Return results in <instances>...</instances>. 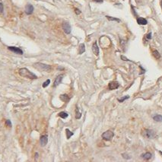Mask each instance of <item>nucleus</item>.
Listing matches in <instances>:
<instances>
[{"label":"nucleus","mask_w":162,"mask_h":162,"mask_svg":"<svg viewBox=\"0 0 162 162\" xmlns=\"http://www.w3.org/2000/svg\"><path fill=\"white\" fill-rule=\"evenodd\" d=\"M18 73L21 77L28 78V79H37L38 78V77L34 73L29 71L27 68H21L18 70Z\"/></svg>","instance_id":"nucleus-1"},{"label":"nucleus","mask_w":162,"mask_h":162,"mask_svg":"<svg viewBox=\"0 0 162 162\" xmlns=\"http://www.w3.org/2000/svg\"><path fill=\"white\" fill-rule=\"evenodd\" d=\"M34 66L35 69L41 71V72H49L51 70V66L49 65H46L42 63H36L34 64Z\"/></svg>","instance_id":"nucleus-2"},{"label":"nucleus","mask_w":162,"mask_h":162,"mask_svg":"<svg viewBox=\"0 0 162 162\" xmlns=\"http://www.w3.org/2000/svg\"><path fill=\"white\" fill-rule=\"evenodd\" d=\"M114 133L111 130H107L101 135L102 139L106 141H111L114 138Z\"/></svg>","instance_id":"nucleus-3"},{"label":"nucleus","mask_w":162,"mask_h":162,"mask_svg":"<svg viewBox=\"0 0 162 162\" xmlns=\"http://www.w3.org/2000/svg\"><path fill=\"white\" fill-rule=\"evenodd\" d=\"M142 135L143 136H145L147 139H153L156 136L154 131H153L152 129H145Z\"/></svg>","instance_id":"nucleus-4"},{"label":"nucleus","mask_w":162,"mask_h":162,"mask_svg":"<svg viewBox=\"0 0 162 162\" xmlns=\"http://www.w3.org/2000/svg\"><path fill=\"white\" fill-rule=\"evenodd\" d=\"M62 28H63V30L64 31V32H65L66 34H69L71 33L72 28H71V25H70L68 22H64V23L62 24Z\"/></svg>","instance_id":"nucleus-5"},{"label":"nucleus","mask_w":162,"mask_h":162,"mask_svg":"<svg viewBox=\"0 0 162 162\" xmlns=\"http://www.w3.org/2000/svg\"><path fill=\"white\" fill-rule=\"evenodd\" d=\"M8 49H9L10 51H12V52H15V53H16V54H19V55H23V53H24L23 50H22L21 49H20L19 47H16V46H8Z\"/></svg>","instance_id":"nucleus-6"},{"label":"nucleus","mask_w":162,"mask_h":162,"mask_svg":"<svg viewBox=\"0 0 162 162\" xmlns=\"http://www.w3.org/2000/svg\"><path fill=\"white\" fill-rule=\"evenodd\" d=\"M63 77H64L63 75H58V76L56 78L55 81H54L53 87H57L58 85H60L61 84V82H62L63 79Z\"/></svg>","instance_id":"nucleus-7"},{"label":"nucleus","mask_w":162,"mask_h":162,"mask_svg":"<svg viewBox=\"0 0 162 162\" xmlns=\"http://www.w3.org/2000/svg\"><path fill=\"white\" fill-rule=\"evenodd\" d=\"M34 6L31 4H28L26 6H25V13L28 15H31L33 12H34Z\"/></svg>","instance_id":"nucleus-8"},{"label":"nucleus","mask_w":162,"mask_h":162,"mask_svg":"<svg viewBox=\"0 0 162 162\" xmlns=\"http://www.w3.org/2000/svg\"><path fill=\"white\" fill-rule=\"evenodd\" d=\"M48 142V136L47 135H43L40 139V143L41 146H45Z\"/></svg>","instance_id":"nucleus-9"},{"label":"nucleus","mask_w":162,"mask_h":162,"mask_svg":"<svg viewBox=\"0 0 162 162\" xmlns=\"http://www.w3.org/2000/svg\"><path fill=\"white\" fill-rule=\"evenodd\" d=\"M120 87V84L117 82H111L108 85V88L110 90H115Z\"/></svg>","instance_id":"nucleus-10"},{"label":"nucleus","mask_w":162,"mask_h":162,"mask_svg":"<svg viewBox=\"0 0 162 162\" xmlns=\"http://www.w3.org/2000/svg\"><path fill=\"white\" fill-rule=\"evenodd\" d=\"M92 51H93V52L95 54L96 56H98V54H99V48H98L97 42H94L93 43V45H92Z\"/></svg>","instance_id":"nucleus-11"},{"label":"nucleus","mask_w":162,"mask_h":162,"mask_svg":"<svg viewBox=\"0 0 162 162\" xmlns=\"http://www.w3.org/2000/svg\"><path fill=\"white\" fill-rule=\"evenodd\" d=\"M137 22L140 25H146L148 24V21L145 18H137Z\"/></svg>","instance_id":"nucleus-12"},{"label":"nucleus","mask_w":162,"mask_h":162,"mask_svg":"<svg viewBox=\"0 0 162 162\" xmlns=\"http://www.w3.org/2000/svg\"><path fill=\"white\" fill-rule=\"evenodd\" d=\"M60 98L63 101V102H69V100H70V97H69V95L68 94H61L60 95Z\"/></svg>","instance_id":"nucleus-13"},{"label":"nucleus","mask_w":162,"mask_h":162,"mask_svg":"<svg viewBox=\"0 0 162 162\" xmlns=\"http://www.w3.org/2000/svg\"><path fill=\"white\" fill-rule=\"evenodd\" d=\"M85 46L84 43H81L79 45V51H78V53L79 54H82L83 52H85Z\"/></svg>","instance_id":"nucleus-14"},{"label":"nucleus","mask_w":162,"mask_h":162,"mask_svg":"<svg viewBox=\"0 0 162 162\" xmlns=\"http://www.w3.org/2000/svg\"><path fill=\"white\" fill-rule=\"evenodd\" d=\"M81 117H82V113L79 111V109L78 108V106H76V108H75V118L77 120H79Z\"/></svg>","instance_id":"nucleus-15"},{"label":"nucleus","mask_w":162,"mask_h":162,"mask_svg":"<svg viewBox=\"0 0 162 162\" xmlns=\"http://www.w3.org/2000/svg\"><path fill=\"white\" fill-rule=\"evenodd\" d=\"M59 117H61L62 119H66L68 117H69V114H68V113H66V112H65V111H62V112H60V113H59Z\"/></svg>","instance_id":"nucleus-16"},{"label":"nucleus","mask_w":162,"mask_h":162,"mask_svg":"<svg viewBox=\"0 0 162 162\" xmlns=\"http://www.w3.org/2000/svg\"><path fill=\"white\" fill-rule=\"evenodd\" d=\"M153 120L156 122H162V116L161 115H154L153 116Z\"/></svg>","instance_id":"nucleus-17"},{"label":"nucleus","mask_w":162,"mask_h":162,"mask_svg":"<svg viewBox=\"0 0 162 162\" xmlns=\"http://www.w3.org/2000/svg\"><path fill=\"white\" fill-rule=\"evenodd\" d=\"M66 138H67V139H69L73 135H74V133L73 132H72L69 129H66Z\"/></svg>","instance_id":"nucleus-18"},{"label":"nucleus","mask_w":162,"mask_h":162,"mask_svg":"<svg viewBox=\"0 0 162 162\" xmlns=\"http://www.w3.org/2000/svg\"><path fill=\"white\" fill-rule=\"evenodd\" d=\"M142 157L145 160H149V159L151 157V153H149V152H147V153H145V154H142Z\"/></svg>","instance_id":"nucleus-19"},{"label":"nucleus","mask_w":162,"mask_h":162,"mask_svg":"<svg viewBox=\"0 0 162 162\" xmlns=\"http://www.w3.org/2000/svg\"><path fill=\"white\" fill-rule=\"evenodd\" d=\"M153 55L156 59H160V53L158 52L157 50H154L153 51Z\"/></svg>","instance_id":"nucleus-20"},{"label":"nucleus","mask_w":162,"mask_h":162,"mask_svg":"<svg viewBox=\"0 0 162 162\" xmlns=\"http://www.w3.org/2000/svg\"><path fill=\"white\" fill-rule=\"evenodd\" d=\"M106 18L109 20V21H117V22H120V20L118 19V18H113V17H111V16H106Z\"/></svg>","instance_id":"nucleus-21"},{"label":"nucleus","mask_w":162,"mask_h":162,"mask_svg":"<svg viewBox=\"0 0 162 162\" xmlns=\"http://www.w3.org/2000/svg\"><path fill=\"white\" fill-rule=\"evenodd\" d=\"M49 83H50V80H49V79H47V80H46L45 82L43 83L42 87H43V88H46V87L49 85Z\"/></svg>","instance_id":"nucleus-22"},{"label":"nucleus","mask_w":162,"mask_h":162,"mask_svg":"<svg viewBox=\"0 0 162 162\" xmlns=\"http://www.w3.org/2000/svg\"><path fill=\"white\" fill-rule=\"evenodd\" d=\"M129 96H125V97H122V98H118L117 100H118V101H119L120 103H123L124 100H127V99H129Z\"/></svg>","instance_id":"nucleus-23"},{"label":"nucleus","mask_w":162,"mask_h":162,"mask_svg":"<svg viewBox=\"0 0 162 162\" xmlns=\"http://www.w3.org/2000/svg\"><path fill=\"white\" fill-rule=\"evenodd\" d=\"M6 124L7 126H9V127H12V122H11L10 120H7L6 121Z\"/></svg>","instance_id":"nucleus-24"},{"label":"nucleus","mask_w":162,"mask_h":162,"mask_svg":"<svg viewBox=\"0 0 162 162\" xmlns=\"http://www.w3.org/2000/svg\"><path fill=\"white\" fill-rule=\"evenodd\" d=\"M4 11V6L2 3H0V14H2Z\"/></svg>","instance_id":"nucleus-25"},{"label":"nucleus","mask_w":162,"mask_h":162,"mask_svg":"<svg viewBox=\"0 0 162 162\" xmlns=\"http://www.w3.org/2000/svg\"><path fill=\"white\" fill-rule=\"evenodd\" d=\"M75 12L76 15H79V14H81V11H80L79 9H75Z\"/></svg>","instance_id":"nucleus-26"},{"label":"nucleus","mask_w":162,"mask_h":162,"mask_svg":"<svg viewBox=\"0 0 162 162\" xmlns=\"http://www.w3.org/2000/svg\"><path fill=\"white\" fill-rule=\"evenodd\" d=\"M146 37H147V39H148V40H150V39L151 38V33L148 34H147V36H146Z\"/></svg>","instance_id":"nucleus-27"},{"label":"nucleus","mask_w":162,"mask_h":162,"mask_svg":"<svg viewBox=\"0 0 162 162\" xmlns=\"http://www.w3.org/2000/svg\"><path fill=\"white\" fill-rule=\"evenodd\" d=\"M121 59L123 60H125V61H129L127 58H126V57H124L123 56H121Z\"/></svg>","instance_id":"nucleus-28"},{"label":"nucleus","mask_w":162,"mask_h":162,"mask_svg":"<svg viewBox=\"0 0 162 162\" xmlns=\"http://www.w3.org/2000/svg\"><path fill=\"white\" fill-rule=\"evenodd\" d=\"M94 1L97 3H103V0H94Z\"/></svg>","instance_id":"nucleus-29"},{"label":"nucleus","mask_w":162,"mask_h":162,"mask_svg":"<svg viewBox=\"0 0 162 162\" xmlns=\"http://www.w3.org/2000/svg\"><path fill=\"white\" fill-rule=\"evenodd\" d=\"M38 156H39L38 153H35V159H37L38 157Z\"/></svg>","instance_id":"nucleus-30"},{"label":"nucleus","mask_w":162,"mask_h":162,"mask_svg":"<svg viewBox=\"0 0 162 162\" xmlns=\"http://www.w3.org/2000/svg\"><path fill=\"white\" fill-rule=\"evenodd\" d=\"M159 152H160V154H161V155H162V151H159Z\"/></svg>","instance_id":"nucleus-31"}]
</instances>
